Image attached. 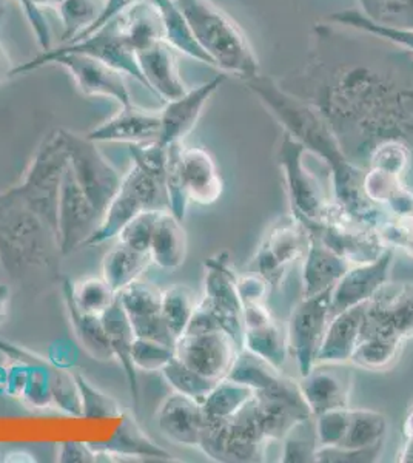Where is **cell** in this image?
<instances>
[{
    "instance_id": "5bb4252c",
    "label": "cell",
    "mask_w": 413,
    "mask_h": 463,
    "mask_svg": "<svg viewBox=\"0 0 413 463\" xmlns=\"http://www.w3.org/2000/svg\"><path fill=\"white\" fill-rule=\"evenodd\" d=\"M102 222L100 215L91 201L85 196L74 179L69 165L63 174L61 196H59L58 229L62 255H70L95 233Z\"/></svg>"
},
{
    "instance_id": "7402d4cb",
    "label": "cell",
    "mask_w": 413,
    "mask_h": 463,
    "mask_svg": "<svg viewBox=\"0 0 413 463\" xmlns=\"http://www.w3.org/2000/svg\"><path fill=\"white\" fill-rule=\"evenodd\" d=\"M224 80L225 74H220L207 84L187 91L178 99L167 102L165 109L161 111V137L157 143L164 147L183 144V137L196 126L210 96L220 89Z\"/></svg>"
},
{
    "instance_id": "11a10c76",
    "label": "cell",
    "mask_w": 413,
    "mask_h": 463,
    "mask_svg": "<svg viewBox=\"0 0 413 463\" xmlns=\"http://www.w3.org/2000/svg\"><path fill=\"white\" fill-rule=\"evenodd\" d=\"M404 437L408 440H413V405L408 411V416L404 419L403 425Z\"/></svg>"
},
{
    "instance_id": "1f68e13d",
    "label": "cell",
    "mask_w": 413,
    "mask_h": 463,
    "mask_svg": "<svg viewBox=\"0 0 413 463\" xmlns=\"http://www.w3.org/2000/svg\"><path fill=\"white\" fill-rule=\"evenodd\" d=\"M150 263L152 260L148 253L137 252L135 249L127 248L117 242V246L105 255L102 277L111 286V289L119 294L127 286L139 279Z\"/></svg>"
},
{
    "instance_id": "74e56055",
    "label": "cell",
    "mask_w": 413,
    "mask_h": 463,
    "mask_svg": "<svg viewBox=\"0 0 413 463\" xmlns=\"http://www.w3.org/2000/svg\"><path fill=\"white\" fill-rule=\"evenodd\" d=\"M62 285L69 289L71 300L80 311L95 316H102L117 298V294L111 289L104 277L79 279L76 283H71L69 279H63Z\"/></svg>"
},
{
    "instance_id": "7c38bea8",
    "label": "cell",
    "mask_w": 413,
    "mask_h": 463,
    "mask_svg": "<svg viewBox=\"0 0 413 463\" xmlns=\"http://www.w3.org/2000/svg\"><path fill=\"white\" fill-rule=\"evenodd\" d=\"M47 62H58L67 67L76 80L78 89L85 96H107L121 102L122 107L130 106V95L121 71L111 67L110 63L89 54L59 50L56 53L45 54L42 58L33 61L32 63H28L23 69L22 67L17 69L16 71L39 67Z\"/></svg>"
},
{
    "instance_id": "b9f144b4",
    "label": "cell",
    "mask_w": 413,
    "mask_h": 463,
    "mask_svg": "<svg viewBox=\"0 0 413 463\" xmlns=\"http://www.w3.org/2000/svg\"><path fill=\"white\" fill-rule=\"evenodd\" d=\"M159 212L161 211H145L135 216L131 222L122 227L119 235L116 237L117 241L127 248L135 249L137 252H150Z\"/></svg>"
},
{
    "instance_id": "f907efd6",
    "label": "cell",
    "mask_w": 413,
    "mask_h": 463,
    "mask_svg": "<svg viewBox=\"0 0 413 463\" xmlns=\"http://www.w3.org/2000/svg\"><path fill=\"white\" fill-rule=\"evenodd\" d=\"M58 460L62 463H95L98 462V453L89 443L69 440L61 445Z\"/></svg>"
},
{
    "instance_id": "e0dca14e",
    "label": "cell",
    "mask_w": 413,
    "mask_h": 463,
    "mask_svg": "<svg viewBox=\"0 0 413 463\" xmlns=\"http://www.w3.org/2000/svg\"><path fill=\"white\" fill-rule=\"evenodd\" d=\"M244 306V345L242 349L250 351L268 364L283 369L287 360V332L272 316L264 301H249Z\"/></svg>"
},
{
    "instance_id": "7dc6e473",
    "label": "cell",
    "mask_w": 413,
    "mask_h": 463,
    "mask_svg": "<svg viewBox=\"0 0 413 463\" xmlns=\"http://www.w3.org/2000/svg\"><path fill=\"white\" fill-rule=\"evenodd\" d=\"M382 443H375L362 449H343V448L323 447L316 448L314 462L324 463H358L375 462L381 456Z\"/></svg>"
},
{
    "instance_id": "52a82bcc",
    "label": "cell",
    "mask_w": 413,
    "mask_h": 463,
    "mask_svg": "<svg viewBox=\"0 0 413 463\" xmlns=\"http://www.w3.org/2000/svg\"><path fill=\"white\" fill-rule=\"evenodd\" d=\"M253 401V399H251ZM251 401L230 419L205 416L199 447L216 462H255L264 458L266 442L258 430Z\"/></svg>"
},
{
    "instance_id": "816d5d0a",
    "label": "cell",
    "mask_w": 413,
    "mask_h": 463,
    "mask_svg": "<svg viewBox=\"0 0 413 463\" xmlns=\"http://www.w3.org/2000/svg\"><path fill=\"white\" fill-rule=\"evenodd\" d=\"M135 2H137V0H107L104 4V10L100 13V16L98 17V21H96L91 27L87 28L85 32L80 33L79 36L74 37L71 43H79V41H82V39L89 36V34L98 32L99 28L107 25V22H110L111 19L117 16V14H121L122 11L133 5Z\"/></svg>"
},
{
    "instance_id": "4316f807",
    "label": "cell",
    "mask_w": 413,
    "mask_h": 463,
    "mask_svg": "<svg viewBox=\"0 0 413 463\" xmlns=\"http://www.w3.org/2000/svg\"><path fill=\"white\" fill-rule=\"evenodd\" d=\"M135 54L144 74V82L156 90L157 95L165 102L178 99L187 93L185 85L179 78L178 63L170 43L159 41Z\"/></svg>"
},
{
    "instance_id": "681fc988",
    "label": "cell",
    "mask_w": 413,
    "mask_h": 463,
    "mask_svg": "<svg viewBox=\"0 0 413 463\" xmlns=\"http://www.w3.org/2000/svg\"><path fill=\"white\" fill-rule=\"evenodd\" d=\"M360 10L371 21L393 25L397 17L398 0H358Z\"/></svg>"
},
{
    "instance_id": "f6af8a7d",
    "label": "cell",
    "mask_w": 413,
    "mask_h": 463,
    "mask_svg": "<svg viewBox=\"0 0 413 463\" xmlns=\"http://www.w3.org/2000/svg\"><path fill=\"white\" fill-rule=\"evenodd\" d=\"M377 231L388 248L399 249L413 259V216H393L388 212Z\"/></svg>"
},
{
    "instance_id": "d4e9b609",
    "label": "cell",
    "mask_w": 413,
    "mask_h": 463,
    "mask_svg": "<svg viewBox=\"0 0 413 463\" xmlns=\"http://www.w3.org/2000/svg\"><path fill=\"white\" fill-rule=\"evenodd\" d=\"M89 445L98 453V462H131L136 458L172 460V454L164 448L157 447L156 443L142 431L136 421L128 416H124L121 425L117 427L110 440Z\"/></svg>"
},
{
    "instance_id": "f35d334b",
    "label": "cell",
    "mask_w": 413,
    "mask_h": 463,
    "mask_svg": "<svg viewBox=\"0 0 413 463\" xmlns=\"http://www.w3.org/2000/svg\"><path fill=\"white\" fill-rule=\"evenodd\" d=\"M164 379L167 380L174 392H181L183 395H189L194 401H204L210 390L215 386V380L207 379L204 375L199 374L193 369L183 364L176 355L172 358V362L161 371Z\"/></svg>"
},
{
    "instance_id": "484cf974",
    "label": "cell",
    "mask_w": 413,
    "mask_h": 463,
    "mask_svg": "<svg viewBox=\"0 0 413 463\" xmlns=\"http://www.w3.org/2000/svg\"><path fill=\"white\" fill-rule=\"evenodd\" d=\"M179 164L190 203L210 205L220 200L224 185L215 159L205 148L183 147Z\"/></svg>"
},
{
    "instance_id": "ffe728a7",
    "label": "cell",
    "mask_w": 413,
    "mask_h": 463,
    "mask_svg": "<svg viewBox=\"0 0 413 463\" xmlns=\"http://www.w3.org/2000/svg\"><path fill=\"white\" fill-rule=\"evenodd\" d=\"M299 388L312 416L349 406L352 377L341 364H316L299 379Z\"/></svg>"
},
{
    "instance_id": "f546056e",
    "label": "cell",
    "mask_w": 413,
    "mask_h": 463,
    "mask_svg": "<svg viewBox=\"0 0 413 463\" xmlns=\"http://www.w3.org/2000/svg\"><path fill=\"white\" fill-rule=\"evenodd\" d=\"M148 255L153 264L165 270H174L185 261L187 232L168 209L159 212Z\"/></svg>"
},
{
    "instance_id": "8fae6325",
    "label": "cell",
    "mask_w": 413,
    "mask_h": 463,
    "mask_svg": "<svg viewBox=\"0 0 413 463\" xmlns=\"http://www.w3.org/2000/svg\"><path fill=\"white\" fill-rule=\"evenodd\" d=\"M309 242V229L292 213L284 216L268 229L262 240L255 257V272L261 275L268 286L277 288L283 283L287 269L296 260L304 259Z\"/></svg>"
},
{
    "instance_id": "3957f363",
    "label": "cell",
    "mask_w": 413,
    "mask_h": 463,
    "mask_svg": "<svg viewBox=\"0 0 413 463\" xmlns=\"http://www.w3.org/2000/svg\"><path fill=\"white\" fill-rule=\"evenodd\" d=\"M59 205L33 195L21 184L0 192V266L21 285L59 277Z\"/></svg>"
},
{
    "instance_id": "7a4b0ae2",
    "label": "cell",
    "mask_w": 413,
    "mask_h": 463,
    "mask_svg": "<svg viewBox=\"0 0 413 463\" xmlns=\"http://www.w3.org/2000/svg\"><path fill=\"white\" fill-rule=\"evenodd\" d=\"M247 90L257 96L264 109L277 119L284 132L303 144L307 152L327 164L332 176L333 201L361 222L377 229L388 212L381 205L367 200L362 190L366 169L353 163L344 150L329 122L316 107L307 100L288 93L277 80L257 74L244 80Z\"/></svg>"
},
{
    "instance_id": "836d02e7",
    "label": "cell",
    "mask_w": 413,
    "mask_h": 463,
    "mask_svg": "<svg viewBox=\"0 0 413 463\" xmlns=\"http://www.w3.org/2000/svg\"><path fill=\"white\" fill-rule=\"evenodd\" d=\"M255 395L257 392L250 386L224 377L216 382L204 401L201 402V405L207 417L230 419L244 410Z\"/></svg>"
},
{
    "instance_id": "ee69618b",
    "label": "cell",
    "mask_w": 413,
    "mask_h": 463,
    "mask_svg": "<svg viewBox=\"0 0 413 463\" xmlns=\"http://www.w3.org/2000/svg\"><path fill=\"white\" fill-rule=\"evenodd\" d=\"M173 357H174V347L168 346L165 343L139 337H136L133 343L131 358L137 371H145V373L163 371L172 362Z\"/></svg>"
},
{
    "instance_id": "c3c4849f",
    "label": "cell",
    "mask_w": 413,
    "mask_h": 463,
    "mask_svg": "<svg viewBox=\"0 0 413 463\" xmlns=\"http://www.w3.org/2000/svg\"><path fill=\"white\" fill-rule=\"evenodd\" d=\"M314 451H316V440H305L304 437L295 436L290 432L283 440V453L281 462H314Z\"/></svg>"
},
{
    "instance_id": "db71d44e",
    "label": "cell",
    "mask_w": 413,
    "mask_h": 463,
    "mask_svg": "<svg viewBox=\"0 0 413 463\" xmlns=\"http://www.w3.org/2000/svg\"><path fill=\"white\" fill-rule=\"evenodd\" d=\"M398 460L399 462L413 463V440L406 439V442L403 443L401 451L398 454Z\"/></svg>"
},
{
    "instance_id": "ab89813d",
    "label": "cell",
    "mask_w": 413,
    "mask_h": 463,
    "mask_svg": "<svg viewBox=\"0 0 413 463\" xmlns=\"http://www.w3.org/2000/svg\"><path fill=\"white\" fill-rule=\"evenodd\" d=\"M78 383L79 397H80V417L84 419H113L121 417L122 410L119 403L105 394L99 388H96L87 377L82 374H74Z\"/></svg>"
},
{
    "instance_id": "d590c367",
    "label": "cell",
    "mask_w": 413,
    "mask_h": 463,
    "mask_svg": "<svg viewBox=\"0 0 413 463\" xmlns=\"http://www.w3.org/2000/svg\"><path fill=\"white\" fill-rule=\"evenodd\" d=\"M403 340L386 335H364L352 354V364L367 371H384L397 362Z\"/></svg>"
},
{
    "instance_id": "30bf717a",
    "label": "cell",
    "mask_w": 413,
    "mask_h": 463,
    "mask_svg": "<svg viewBox=\"0 0 413 463\" xmlns=\"http://www.w3.org/2000/svg\"><path fill=\"white\" fill-rule=\"evenodd\" d=\"M201 301L215 316L220 326L242 349L244 306L229 253H218L205 261L204 295Z\"/></svg>"
},
{
    "instance_id": "8992f818",
    "label": "cell",
    "mask_w": 413,
    "mask_h": 463,
    "mask_svg": "<svg viewBox=\"0 0 413 463\" xmlns=\"http://www.w3.org/2000/svg\"><path fill=\"white\" fill-rule=\"evenodd\" d=\"M307 153L303 144L287 132L283 133V139L277 147V165L286 181L292 215L296 216L305 227L319 222L330 204L318 176L305 164Z\"/></svg>"
},
{
    "instance_id": "ac0fdd59",
    "label": "cell",
    "mask_w": 413,
    "mask_h": 463,
    "mask_svg": "<svg viewBox=\"0 0 413 463\" xmlns=\"http://www.w3.org/2000/svg\"><path fill=\"white\" fill-rule=\"evenodd\" d=\"M227 377L239 383L250 386L257 394L279 397L296 403H305L299 382L284 374L283 369L273 366L264 358L258 357L247 349H241L236 355ZM307 405V403H305Z\"/></svg>"
},
{
    "instance_id": "603a6c76",
    "label": "cell",
    "mask_w": 413,
    "mask_h": 463,
    "mask_svg": "<svg viewBox=\"0 0 413 463\" xmlns=\"http://www.w3.org/2000/svg\"><path fill=\"white\" fill-rule=\"evenodd\" d=\"M204 425L205 412L201 402L181 392L173 391L157 410V427L165 439L176 445L199 447Z\"/></svg>"
},
{
    "instance_id": "d6a6232c",
    "label": "cell",
    "mask_w": 413,
    "mask_h": 463,
    "mask_svg": "<svg viewBox=\"0 0 413 463\" xmlns=\"http://www.w3.org/2000/svg\"><path fill=\"white\" fill-rule=\"evenodd\" d=\"M327 21L341 25V27L351 28L356 32L380 37L382 41H388V43L413 54V28L392 27V25L371 21V17H367L360 8L336 11L327 17Z\"/></svg>"
},
{
    "instance_id": "4fadbf2b",
    "label": "cell",
    "mask_w": 413,
    "mask_h": 463,
    "mask_svg": "<svg viewBox=\"0 0 413 463\" xmlns=\"http://www.w3.org/2000/svg\"><path fill=\"white\" fill-rule=\"evenodd\" d=\"M364 335L413 338V283H386L367 303Z\"/></svg>"
},
{
    "instance_id": "5b68a950",
    "label": "cell",
    "mask_w": 413,
    "mask_h": 463,
    "mask_svg": "<svg viewBox=\"0 0 413 463\" xmlns=\"http://www.w3.org/2000/svg\"><path fill=\"white\" fill-rule=\"evenodd\" d=\"M165 209H168V200L163 176L133 165L122 178L121 187L107 207L102 222L84 248H95L117 237L122 227L141 212Z\"/></svg>"
},
{
    "instance_id": "7bdbcfd3",
    "label": "cell",
    "mask_w": 413,
    "mask_h": 463,
    "mask_svg": "<svg viewBox=\"0 0 413 463\" xmlns=\"http://www.w3.org/2000/svg\"><path fill=\"white\" fill-rule=\"evenodd\" d=\"M314 419L316 448L340 447L351 420V408L327 411Z\"/></svg>"
},
{
    "instance_id": "bcb514c9",
    "label": "cell",
    "mask_w": 413,
    "mask_h": 463,
    "mask_svg": "<svg viewBox=\"0 0 413 463\" xmlns=\"http://www.w3.org/2000/svg\"><path fill=\"white\" fill-rule=\"evenodd\" d=\"M401 184H404L401 176L389 174L386 170L373 169V167H367L362 179V190L366 194L367 200L381 207L388 204L393 192Z\"/></svg>"
},
{
    "instance_id": "8d00e7d4",
    "label": "cell",
    "mask_w": 413,
    "mask_h": 463,
    "mask_svg": "<svg viewBox=\"0 0 413 463\" xmlns=\"http://www.w3.org/2000/svg\"><path fill=\"white\" fill-rule=\"evenodd\" d=\"M196 305L198 301L194 300L193 290L187 286L176 285L163 290L161 314L174 342L187 331Z\"/></svg>"
},
{
    "instance_id": "60d3db41",
    "label": "cell",
    "mask_w": 413,
    "mask_h": 463,
    "mask_svg": "<svg viewBox=\"0 0 413 463\" xmlns=\"http://www.w3.org/2000/svg\"><path fill=\"white\" fill-rule=\"evenodd\" d=\"M412 159L410 146L398 139H388L377 144L367 158V167L386 170L404 178Z\"/></svg>"
},
{
    "instance_id": "2e32d148",
    "label": "cell",
    "mask_w": 413,
    "mask_h": 463,
    "mask_svg": "<svg viewBox=\"0 0 413 463\" xmlns=\"http://www.w3.org/2000/svg\"><path fill=\"white\" fill-rule=\"evenodd\" d=\"M393 255L395 250L388 248L375 261L351 266L332 289L330 318L353 306L369 303L378 290L388 283Z\"/></svg>"
},
{
    "instance_id": "44dd1931",
    "label": "cell",
    "mask_w": 413,
    "mask_h": 463,
    "mask_svg": "<svg viewBox=\"0 0 413 463\" xmlns=\"http://www.w3.org/2000/svg\"><path fill=\"white\" fill-rule=\"evenodd\" d=\"M161 137V111L124 106L117 115L89 130L85 137L93 143L148 144Z\"/></svg>"
},
{
    "instance_id": "ba28073f",
    "label": "cell",
    "mask_w": 413,
    "mask_h": 463,
    "mask_svg": "<svg viewBox=\"0 0 413 463\" xmlns=\"http://www.w3.org/2000/svg\"><path fill=\"white\" fill-rule=\"evenodd\" d=\"M69 147V167L85 196L95 205L102 218L105 211L121 187V175L98 150L89 137L63 130Z\"/></svg>"
},
{
    "instance_id": "e575fe53",
    "label": "cell",
    "mask_w": 413,
    "mask_h": 463,
    "mask_svg": "<svg viewBox=\"0 0 413 463\" xmlns=\"http://www.w3.org/2000/svg\"><path fill=\"white\" fill-rule=\"evenodd\" d=\"M388 420L377 411L351 408V420L340 447L343 449H362L384 442Z\"/></svg>"
},
{
    "instance_id": "277c9868",
    "label": "cell",
    "mask_w": 413,
    "mask_h": 463,
    "mask_svg": "<svg viewBox=\"0 0 413 463\" xmlns=\"http://www.w3.org/2000/svg\"><path fill=\"white\" fill-rule=\"evenodd\" d=\"M194 41L216 67L244 82L259 74V63L239 25L210 0H174Z\"/></svg>"
},
{
    "instance_id": "cb8c5ba5",
    "label": "cell",
    "mask_w": 413,
    "mask_h": 463,
    "mask_svg": "<svg viewBox=\"0 0 413 463\" xmlns=\"http://www.w3.org/2000/svg\"><path fill=\"white\" fill-rule=\"evenodd\" d=\"M367 303L332 317L319 346L316 364H345L361 340L366 323Z\"/></svg>"
},
{
    "instance_id": "f5cc1de1",
    "label": "cell",
    "mask_w": 413,
    "mask_h": 463,
    "mask_svg": "<svg viewBox=\"0 0 413 463\" xmlns=\"http://www.w3.org/2000/svg\"><path fill=\"white\" fill-rule=\"evenodd\" d=\"M11 290L6 285H0V326L10 312Z\"/></svg>"
},
{
    "instance_id": "9a60e30c",
    "label": "cell",
    "mask_w": 413,
    "mask_h": 463,
    "mask_svg": "<svg viewBox=\"0 0 413 463\" xmlns=\"http://www.w3.org/2000/svg\"><path fill=\"white\" fill-rule=\"evenodd\" d=\"M239 351L241 347L222 329L183 334L174 343V355L183 364L215 382L227 377Z\"/></svg>"
},
{
    "instance_id": "f1b7e54d",
    "label": "cell",
    "mask_w": 413,
    "mask_h": 463,
    "mask_svg": "<svg viewBox=\"0 0 413 463\" xmlns=\"http://www.w3.org/2000/svg\"><path fill=\"white\" fill-rule=\"evenodd\" d=\"M102 323H104L105 332L110 343L111 351L116 360L119 362L127 380L130 384L131 397L137 406L139 402V384H137V369L133 364L131 351H133V343L136 340V334L133 331L130 318L127 316L126 309L119 300V295L115 303L102 314Z\"/></svg>"
},
{
    "instance_id": "83f0119b",
    "label": "cell",
    "mask_w": 413,
    "mask_h": 463,
    "mask_svg": "<svg viewBox=\"0 0 413 463\" xmlns=\"http://www.w3.org/2000/svg\"><path fill=\"white\" fill-rule=\"evenodd\" d=\"M349 268L351 264L343 257L327 248L316 235L310 233L309 249L304 255L303 297H314L333 289Z\"/></svg>"
},
{
    "instance_id": "6da1fadb",
    "label": "cell",
    "mask_w": 413,
    "mask_h": 463,
    "mask_svg": "<svg viewBox=\"0 0 413 463\" xmlns=\"http://www.w3.org/2000/svg\"><path fill=\"white\" fill-rule=\"evenodd\" d=\"M277 82L321 111L353 163L382 141L413 143V54L388 41L319 22L307 62Z\"/></svg>"
},
{
    "instance_id": "d6986e66",
    "label": "cell",
    "mask_w": 413,
    "mask_h": 463,
    "mask_svg": "<svg viewBox=\"0 0 413 463\" xmlns=\"http://www.w3.org/2000/svg\"><path fill=\"white\" fill-rule=\"evenodd\" d=\"M117 295L130 318L136 337L156 340L174 347L176 342L168 332L161 314L163 290L136 279Z\"/></svg>"
},
{
    "instance_id": "4dcf8cb0",
    "label": "cell",
    "mask_w": 413,
    "mask_h": 463,
    "mask_svg": "<svg viewBox=\"0 0 413 463\" xmlns=\"http://www.w3.org/2000/svg\"><path fill=\"white\" fill-rule=\"evenodd\" d=\"M61 286H62L63 301H65V307L69 312L70 323L73 326L74 334H76L80 346L84 347L91 357L99 362L115 360L107 332H105L104 323H102V317L80 311L71 300L69 289L62 283Z\"/></svg>"
},
{
    "instance_id": "9c48e42d",
    "label": "cell",
    "mask_w": 413,
    "mask_h": 463,
    "mask_svg": "<svg viewBox=\"0 0 413 463\" xmlns=\"http://www.w3.org/2000/svg\"><path fill=\"white\" fill-rule=\"evenodd\" d=\"M332 289L303 297L290 314L287 327L288 355L295 360L299 377L309 374L318 360L319 346L330 321Z\"/></svg>"
}]
</instances>
